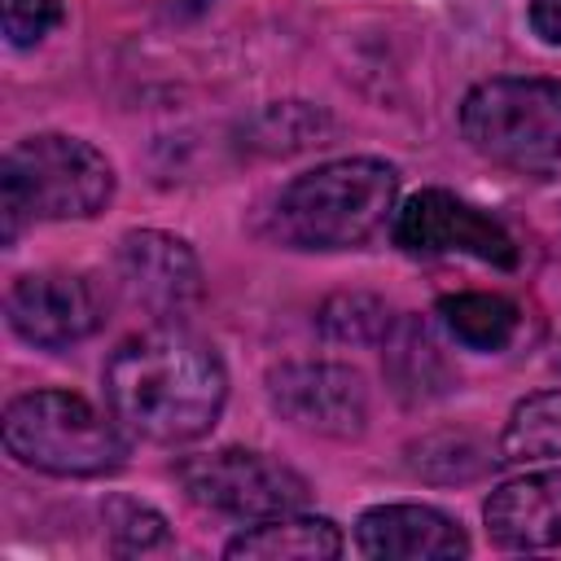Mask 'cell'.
<instances>
[{"label": "cell", "mask_w": 561, "mask_h": 561, "mask_svg": "<svg viewBox=\"0 0 561 561\" xmlns=\"http://www.w3.org/2000/svg\"><path fill=\"white\" fill-rule=\"evenodd\" d=\"M105 399L131 434L149 443H193L219 421L228 373L206 342L162 324L127 337L110 355Z\"/></svg>", "instance_id": "1"}, {"label": "cell", "mask_w": 561, "mask_h": 561, "mask_svg": "<svg viewBox=\"0 0 561 561\" xmlns=\"http://www.w3.org/2000/svg\"><path fill=\"white\" fill-rule=\"evenodd\" d=\"M394 197L399 175L390 162L337 158L280 188L272 228L294 250H359L390 228Z\"/></svg>", "instance_id": "2"}, {"label": "cell", "mask_w": 561, "mask_h": 561, "mask_svg": "<svg viewBox=\"0 0 561 561\" xmlns=\"http://www.w3.org/2000/svg\"><path fill=\"white\" fill-rule=\"evenodd\" d=\"M114 197V167L79 136L39 131L18 140L0 167V224L18 241L31 219H92Z\"/></svg>", "instance_id": "3"}, {"label": "cell", "mask_w": 561, "mask_h": 561, "mask_svg": "<svg viewBox=\"0 0 561 561\" xmlns=\"http://www.w3.org/2000/svg\"><path fill=\"white\" fill-rule=\"evenodd\" d=\"M465 140L535 180H561V79H486L460 105Z\"/></svg>", "instance_id": "4"}, {"label": "cell", "mask_w": 561, "mask_h": 561, "mask_svg": "<svg viewBox=\"0 0 561 561\" xmlns=\"http://www.w3.org/2000/svg\"><path fill=\"white\" fill-rule=\"evenodd\" d=\"M4 447L13 460L57 478H101L127 460L118 430L70 390H31L4 408Z\"/></svg>", "instance_id": "5"}, {"label": "cell", "mask_w": 561, "mask_h": 561, "mask_svg": "<svg viewBox=\"0 0 561 561\" xmlns=\"http://www.w3.org/2000/svg\"><path fill=\"white\" fill-rule=\"evenodd\" d=\"M175 478L197 508L228 513V517H272V513L302 508L311 500V486L298 469L241 447L184 456L175 465Z\"/></svg>", "instance_id": "6"}, {"label": "cell", "mask_w": 561, "mask_h": 561, "mask_svg": "<svg viewBox=\"0 0 561 561\" xmlns=\"http://www.w3.org/2000/svg\"><path fill=\"white\" fill-rule=\"evenodd\" d=\"M267 399L280 412V421L320 438H359L368 425V386L346 364H280L267 373Z\"/></svg>", "instance_id": "7"}, {"label": "cell", "mask_w": 561, "mask_h": 561, "mask_svg": "<svg viewBox=\"0 0 561 561\" xmlns=\"http://www.w3.org/2000/svg\"><path fill=\"white\" fill-rule=\"evenodd\" d=\"M394 241L408 254H469L491 267H517L508 228L443 188H421L394 210Z\"/></svg>", "instance_id": "8"}, {"label": "cell", "mask_w": 561, "mask_h": 561, "mask_svg": "<svg viewBox=\"0 0 561 561\" xmlns=\"http://www.w3.org/2000/svg\"><path fill=\"white\" fill-rule=\"evenodd\" d=\"M9 324L18 337H26L31 346H70L79 337H88L101 324V302L96 289L83 276L70 272H26L9 285L4 298Z\"/></svg>", "instance_id": "9"}, {"label": "cell", "mask_w": 561, "mask_h": 561, "mask_svg": "<svg viewBox=\"0 0 561 561\" xmlns=\"http://www.w3.org/2000/svg\"><path fill=\"white\" fill-rule=\"evenodd\" d=\"M118 276L131 302L153 316H184L202 298V267L193 250L171 232H127L118 245Z\"/></svg>", "instance_id": "10"}, {"label": "cell", "mask_w": 561, "mask_h": 561, "mask_svg": "<svg viewBox=\"0 0 561 561\" xmlns=\"http://www.w3.org/2000/svg\"><path fill=\"white\" fill-rule=\"evenodd\" d=\"M364 557L386 561H430V557H465L469 535L456 517L430 504H377L355 526Z\"/></svg>", "instance_id": "11"}, {"label": "cell", "mask_w": 561, "mask_h": 561, "mask_svg": "<svg viewBox=\"0 0 561 561\" xmlns=\"http://www.w3.org/2000/svg\"><path fill=\"white\" fill-rule=\"evenodd\" d=\"M482 517L491 526V539L504 548H517V552L557 548L561 543V469L504 482L482 504Z\"/></svg>", "instance_id": "12"}, {"label": "cell", "mask_w": 561, "mask_h": 561, "mask_svg": "<svg viewBox=\"0 0 561 561\" xmlns=\"http://www.w3.org/2000/svg\"><path fill=\"white\" fill-rule=\"evenodd\" d=\"M224 552L228 557H263V561H329L342 552V530L329 517H307V513L289 508V513L259 517Z\"/></svg>", "instance_id": "13"}, {"label": "cell", "mask_w": 561, "mask_h": 561, "mask_svg": "<svg viewBox=\"0 0 561 561\" xmlns=\"http://www.w3.org/2000/svg\"><path fill=\"white\" fill-rule=\"evenodd\" d=\"M381 342H386V377L394 381L399 399L421 403V399H434V394L451 390V368H447L443 351L434 346V337L421 320H412V316L390 320Z\"/></svg>", "instance_id": "14"}, {"label": "cell", "mask_w": 561, "mask_h": 561, "mask_svg": "<svg viewBox=\"0 0 561 561\" xmlns=\"http://www.w3.org/2000/svg\"><path fill=\"white\" fill-rule=\"evenodd\" d=\"M438 316L473 351H504L517 333V307L504 294H451L438 302Z\"/></svg>", "instance_id": "15"}, {"label": "cell", "mask_w": 561, "mask_h": 561, "mask_svg": "<svg viewBox=\"0 0 561 561\" xmlns=\"http://www.w3.org/2000/svg\"><path fill=\"white\" fill-rule=\"evenodd\" d=\"M552 456H561V390L522 399L508 412V425L500 434V460L526 465V460H552Z\"/></svg>", "instance_id": "16"}, {"label": "cell", "mask_w": 561, "mask_h": 561, "mask_svg": "<svg viewBox=\"0 0 561 561\" xmlns=\"http://www.w3.org/2000/svg\"><path fill=\"white\" fill-rule=\"evenodd\" d=\"M491 465L495 460L486 456V447L473 434L438 430V434L408 443V469L416 478H430V482H469V478L486 473Z\"/></svg>", "instance_id": "17"}, {"label": "cell", "mask_w": 561, "mask_h": 561, "mask_svg": "<svg viewBox=\"0 0 561 561\" xmlns=\"http://www.w3.org/2000/svg\"><path fill=\"white\" fill-rule=\"evenodd\" d=\"M320 329H324L333 342H373V337H386L390 311H386L377 298L342 294V298H333V302L320 311Z\"/></svg>", "instance_id": "18"}, {"label": "cell", "mask_w": 561, "mask_h": 561, "mask_svg": "<svg viewBox=\"0 0 561 561\" xmlns=\"http://www.w3.org/2000/svg\"><path fill=\"white\" fill-rule=\"evenodd\" d=\"M61 22V0H4V35L13 48L44 39Z\"/></svg>", "instance_id": "19"}, {"label": "cell", "mask_w": 561, "mask_h": 561, "mask_svg": "<svg viewBox=\"0 0 561 561\" xmlns=\"http://www.w3.org/2000/svg\"><path fill=\"white\" fill-rule=\"evenodd\" d=\"M114 539H118V548H127V552H145V548H153V543H167V522H162L153 508L123 504V517L114 522Z\"/></svg>", "instance_id": "20"}, {"label": "cell", "mask_w": 561, "mask_h": 561, "mask_svg": "<svg viewBox=\"0 0 561 561\" xmlns=\"http://www.w3.org/2000/svg\"><path fill=\"white\" fill-rule=\"evenodd\" d=\"M530 26L543 44H561V0H530Z\"/></svg>", "instance_id": "21"}]
</instances>
